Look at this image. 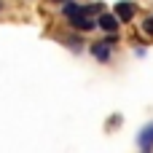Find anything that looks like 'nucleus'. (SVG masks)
I'll list each match as a JSON object with an SVG mask.
<instances>
[{"label": "nucleus", "instance_id": "1", "mask_svg": "<svg viewBox=\"0 0 153 153\" xmlns=\"http://www.w3.org/2000/svg\"><path fill=\"white\" fill-rule=\"evenodd\" d=\"M137 143H140V151L143 153H153V124H148V126L140 132Z\"/></svg>", "mask_w": 153, "mask_h": 153}, {"label": "nucleus", "instance_id": "2", "mask_svg": "<svg viewBox=\"0 0 153 153\" xmlns=\"http://www.w3.org/2000/svg\"><path fill=\"white\" fill-rule=\"evenodd\" d=\"M97 27L105 30V32H116V30H118V16H116V13H100Z\"/></svg>", "mask_w": 153, "mask_h": 153}, {"label": "nucleus", "instance_id": "3", "mask_svg": "<svg viewBox=\"0 0 153 153\" xmlns=\"http://www.w3.org/2000/svg\"><path fill=\"white\" fill-rule=\"evenodd\" d=\"M70 24H73L75 30H83V32H89V30H94V24H97V22H91V19H89V16L81 11V13L70 16Z\"/></svg>", "mask_w": 153, "mask_h": 153}, {"label": "nucleus", "instance_id": "4", "mask_svg": "<svg viewBox=\"0 0 153 153\" xmlns=\"http://www.w3.org/2000/svg\"><path fill=\"white\" fill-rule=\"evenodd\" d=\"M116 16H118V22H132V16H134V3H129V0L118 3V5H116Z\"/></svg>", "mask_w": 153, "mask_h": 153}, {"label": "nucleus", "instance_id": "5", "mask_svg": "<svg viewBox=\"0 0 153 153\" xmlns=\"http://www.w3.org/2000/svg\"><path fill=\"white\" fill-rule=\"evenodd\" d=\"M110 46H113V43H108V40H102V43H94V46H91V54H94V59H100V62H108V59H110Z\"/></svg>", "mask_w": 153, "mask_h": 153}, {"label": "nucleus", "instance_id": "6", "mask_svg": "<svg viewBox=\"0 0 153 153\" xmlns=\"http://www.w3.org/2000/svg\"><path fill=\"white\" fill-rule=\"evenodd\" d=\"M83 11V5H75V3H70V0H65V8H62V13L70 19V16H75V13H81Z\"/></svg>", "mask_w": 153, "mask_h": 153}, {"label": "nucleus", "instance_id": "7", "mask_svg": "<svg viewBox=\"0 0 153 153\" xmlns=\"http://www.w3.org/2000/svg\"><path fill=\"white\" fill-rule=\"evenodd\" d=\"M143 30H145L148 35H153V16H148V19H145V24H143Z\"/></svg>", "mask_w": 153, "mask_h": 153}, {"label": "nucleus", "instance_id": "8", "mask_svg": "<svg viewBox=\"0 0 153 153\" xmlns=\"http://www.w3.org/2000/svg\"><path fill=\"white\" fill-rule=\"evenodd\" d=\"M0 8H3V3H0Z\"/></svg>", "mask_w": 153, "mask_h": 153}]
</instances>
